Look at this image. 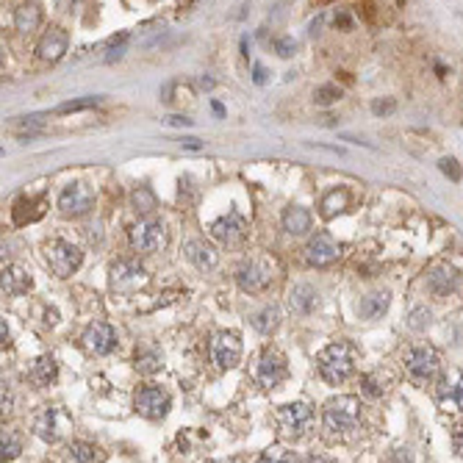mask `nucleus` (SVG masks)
<instances>
[{"mask_svg": "<svg viewBox=\"0 0 463 463\" xmlns=\"http://www.w3.org/2000/svg\"><path fill=\"white\" fill-rule=\"evenodd\" d=\"M361 425L358 397H333L322 411V428L330 439H347Z\"/></svg>", "mask_w": 463, "mask_h": 463, "instance_id": "obj_1", "label": "nucleus"}, {"mask_svg": "<svg viewBox=\"0 0 463 463\" xmlns=\"http://www.w3.org/2000/svg\"><path fill=\"white\" fill-rule=\"evenodd\" d=\"M316 366H319V375L330 383V386H339L344 383L352 369H355V347L350 341H336L330 347H325L319 355H316Z\"/></svg>", "mask_w": 463, "mask_h": 463, "instance_id": "obj_2", "label": "nucleus"}, {"mask_svg": "<svg viewBox=\"0 0 463 463\" xmlns=\"http://www.w3.org/2000/svg\"><path fill=\"white\" fill-rule=\"evenodd\" d=\"M42 252H44V261L56 277H70L72 272L81 269V261H83L81 250L64 238H50Z\"/></svg>", "mask_w": 463, "mask_h": 463, "instance_id": "obj_3", "label": "nucleus"}, {"mask_svg": "<svg viewBox=\"0 0 463 463\" xmlns=\"http://www.w3.org/2000/svg\"><path fill=\"white\" fill-rule=\"evenodd\" d=\"M405 372L411 375V380L414 383H419V386H428L436 375H439V369H441V364H439V352L430 347V344H414L408 352H405Z\"/></svg>", "mask_w": 463, "mask_h": 463, "instance_id": "obj_4", "label": "nucleus"}, {"mask_svg": "<svg viewBox=\"0 0 463 463\" xmlns=\"http://www.w3.org/2000/svg\"><path fill=\"white\" fill-rule=\"evenodd\" d=\"M314 425V408L308 403H289L277 411V430L283 439L297 441L302 439Z\"/></svg>", "mask_w": 463, "mask_h": 463, "instance_id": "obj_5", "label": "nucleus"}, {"mask_svg": "<svg viewBox=\"0 0 463 463\" xmlns=\"http://www.w3.org/2000/svg\"><path fill=\"white\" fill-rule=\"evenodd\" d=\"M289 377V364H286V355L275 347H263L261 355H258V364H255V380L261 383V389H277L283 380Z\"/></svg>", "mask_w": 463, "mask_h": 463, "instance_id": "obj_6", "label": "nucleus"}, {"mask_svg": "<svg viewBox=\"0 0 463 463\" xmlns=\"http://www.w3.org/2000/svg\"><path fill=\"white\" fill-rule=\"evenodd\" d=\"M131 244L142 255H153V252L164 250V244H167V228H164V222L156 220V217L139 220L131 228Z\"/></svg>", "mask_w": 463, "mask_h": 463, "instance_id": "obj_7", "label": "nucleus"}, {"mask_svg": "<svg viewBox=\"0 0 463 463\" xmlns=\"http://www.w3.org/2000/svg\"><path fill=\"white\" fill-rule=\"evenodd\" d=\"M236 283L247 294H258L272 283V263L266 258H247L236 269Z\"/></svg>", "mask_w": 463, "mask_h": 463, "instance_id": "obj_8", "label": "nucleus"}, {"mask_svg": "<svg viewBox=\"0 0 463 463\" xmlns=\"http://www.w3.org/2000/svg\"><path fill=\"white\" fill-rule=\"evenodd\" d=\"M108 277H111V289L114 291H133V289L147 283V272L139 263V258H120V261H114L111 269H108Z\"/></svg>", "mask_w": 463, "mask_h": 463, "instance_id": "obj_9", "label": "nucleus"}, {"mask_svg": "<svg viewBox=\"0 0 463 463\" xmlns=\"http://www.w3.org/2000/svg\"><path fill=\"white\" fill-rule=\"evenodd\" d=\"M133 405H136V411H139L145 419H153V422H156V419H164V416L170 414L172 397H170V391L161 389V386H142V389L136 391Z\"/></svg>", "mask_w": 463, "mask_h": 463, "instance_id": "obj_10", "label": "nucleus"}, {"mask_svg": "<svg viewBox=\"0 0 463 463\" xmlns=\"http://www.w3.org/2000/svg\"><path fill=\"white\" fill-rule=\"evenodd\" d=\"M211 361L220 372L233 369L241 361V336L236 330H220L211 341Z\"/></svg>", "mask_w": 463, "mask_h": 463, "instance_id": "obj_11", "label": "nucleus"}, {"mask_svg": "<svg viewBox=\"0 0 463 463\" xmlns=\"http://www.w3.org/2000/svg\"><path fill=\"white\" fill-rule=\"evenodd\" d=\"M247 233H250V225L238 211H228L225 217L211 222V236L225 247H238L247 238Z\"/></svg>", "mask_w": 463, "mask_h": 463, "instance_id": "obj_12", "label": "nucleus"}, {"mask_svg": "<svg viewBox=\"0 0 463 463\" xmlns=\"http://www.w3.org/2000/svg\"><path fill=\"white\" fill-rule=\"evenodd\" d=\"M81 344H83L92 355H108V352H114V347H117V330H114L108 322H92V325L83 330Z\"/></svg>", "mask_w": 463, "mask_h": 463, "instance_id": "obj_13", "label": "nucleus"}, {"mask_svg": "<svg viewBox=\"0 0 463 463\" xmlns=\"http://www.w3.org/2000/svg\"><path fill=\"white\" fill-rule=\"evenodd\" d=\"M92 206H95V195H92V189H86L83 184H70V186L58 195V209H61V214H67V217L89 214Z\"/></svg>", "mask_w": 463, "mask_h": 463, "instance_id": "obj_14", "label": "nucleus"}, {"mask_svg": "<svg viewBox=\"0 0 463 463\" xmlns=\"http://www.w3.org/2000/svg\"><path fill=\"white\" fill-rule=\"evenodd\" d=\"M67 425H70V419L64 416L61 408H42L39 416L33 419V433L47 444H56Z\"/></svg>", "mask_w": 463, "mask_h": 463, "instance_id": "obj_15", "label": "nucleus"}, {"mask_svg": "<svg viewBox=\"0 0 463 463\" xmlns=\"http://www.w3.org/2000/svg\"><path fill=\"white\" fill-rule=\"evenodd\" d=\"M425 283H428L430 294H436V297H450V294L458 289V283H461V272H458L453 263H433V266L428 269Z\"/></svg>", "mask_w": 463, "mask_h": 463, "instance_id": "obj_16", "label": "nucleus"}, {"mask_svg": "<svg viewBox=\"0 0 463 463\" xmlns=\"http://www.w3.org/2000/svg\"><path fill=\"white\" fill-rule=\"evenodd\" d=\"M339 252H341V247L333 241V236L319 231L308 238L305 261H308L311 266H327V263H333V261L339 258Z\"/></svg>", "mask_w": 463, "mask_h": 463, "instance_id": "obj_17", "label": "nucleus"}, {"mask_svg": "<svg viewBox=\"0 0 463 463\" xmlns=\"http://www.w3.org/2000/svg\"><path fill=\"white\" fill-rule=\"evenodd\" d=\"M67 47H70V36H67V31L58 28V25H53V28H47V31L42 33V39H39V44H36V56H39L42 61L56 64V61L67 53Z\"/></svg>", "mask_w": 463, "mask_h": 463, "instance_id": "obj_18", "label": "nucleus"}, {"mask_svg": "<svg viewBox=\"0 0 463 463\" xmlns=\"http://www.w3.org/2000/svg\"><path fill=\"white\" fill-rule=\"evenodd\" d=\"M184 255H186V258H189V263H195L200 272L214 269V266H217V261H220L217 247H214L211 241H206V238H192V241H186Z\"/></svg>", "mask_w": 463, "mask_h": 463, "instance_id": "obj_19", "label": "nucleus"}, {"mask_svg": "<svg viewBox=\"0 0 463 463\" xmlns=\"http://www.w3.org/2000/svg\"><path fill=\"white\" fill-rule=\"evenodd\" d=\"M3 294L6 297H19V294H25V291H31L33 289V280H31V275L22 269V266H17V263H8V266H3Z\"/></svg>", "mask_w": 463, "mask_h": 463, "instance_id": "obj_20", "label": "nucleus"}, {"mask_svg": "<svg viewBox=\"0 0 463 463\" xmlns=\"http://www.w3.org/2000/svg\"><path fill=\"white\" fill-rule=\"evenodd\" d=\"M58 377V366H56V358L50 355H39L28 364V380L36 386V389H47L50 383H56Z\"/></svg>", "mask_w": 463, "mask_h": 463, "instance_id": "obj_21", "label": "nucleus"}, {"mask_svg": "<svg viewBox=\"0 0 463 463\" xmlns=\"http://www.w3.org/2000/svg\"><path fill=\"white\" fill-rule=\"evenodd\" d=\"M316 302H319V297H316V291H314L308 283H297V286L289 291V308H291L294 314H311V311L316 308Z\"/></svg>", "mask_w": 463, "mask_h": 463, "instance_id": "obj_22", "label": "nucleus"}, {"mask_svg": "<svg viewBox=\"0 0 463 463\" xmlns=\"http://www.w3.org/2000/svg\"><path fill=\"white\" fill-rule=\"evenodd\" d=\"M389 302H391L389 291H375V294H369L358 302V316L361 319H380L389 311Z\"/></svg>", "mask_w": 463, "mask_h": 463, "instance_id": "obj_23", "label": "nucleus"}, {"mask_svg": "<svg viewBox=\"0 0 463 463\" xmlns=\"http://www.w3.org/2000/svg\"><path fill=\"white\" fill-rule=\"evenodd\" d=\"M283 228L291 236H302L311 231V211L302 206H291L283 211Z\"/></svg>", "mask_w": 463, "mask_h": 463, "instance_id": "obj_24", "label": "nucleus"}, {"mask_svg": "<svg viewBox=\"0 0 463 463\" xmlns=\"http://www.w3.org/2000/svg\"><path fill=\"white\" fill-rule=\"evenodd\" d=\"M42 22V11L36 3H22L17 11H14V28L19 33H33Z\"/></svg>", "mask_w": 463, "mask_h": 463, "instance_id": "obj_25", "label": "nucleus"}, {"mask_svg": "<svg viewBox=\"0 0 463 463\" xmlns=\"http://www.w3.org/2000/svg\"><path fill=\"white\" fill-rule=\"evenodd\" d=\"M64 461L67 463H103V453L86 441H75L64 450Z\"/></svg>", "mask_w": 463, "mask_h": 463, "instance_id": "obj_26", "label": "nucleus"}, {"mask_svg": "<svg viewBox=\"0 0 463 463\" xmlns=\"http://www.w3.org/2000/svg\"><path fill=\"white\" fill-rule=\"evenodd\" d=\"M347 203H350V192H347V189H330V192L322 197L319 211H322L325 220H333L336 214H341V211L347 209Z\"/></svg>", "mask_w": 463, "mask_h": 463, "instance_id": "obj_27", "label": "nucleus"}, {"mask_svg": "<svg viewBox=\"0 0 463 463\" xmlns=\"http://www.w3.org/2000/svg\"><path fill=\"white\" fill-rule=\"evenodd\" d=\"M439 403L441 408L453 411V414H461L463 411V380L461 383H444L439 389Z\"/></svg>", "mask_w": 463, "mask_h": 463, "instance_id": "obj_28", "label": "nucleus"}, {"mask_svg": "<svg viewBox=\"0 0 463 463\" xmlns=\"http://www.w3.org/2000/svg\"><path fill=\"white\" fill-rule=\"evenodd\" d=\"M250 322H252V327L258 333H272L277 327V322H280V311H277V305H263L261 311L252 314Z\"/></svg>", "mask_w": 463, "mask_h": 463, "instance_id": "obj_29", "label": "nucleus"}, {"mask_svg": "<svg viewBox=\"0 0 463 463\" xmlns=\"http://www.w3.org/2000/svg\"><path fill=\"white\" fill-rule=\"evenodd\" d=\"M161 364H164V358H161V352L159 350H153V347H145V350H139L136 352V372L139 375H156L159 369H161Z\"/></svg>", "mask_w": 463, "mask_h": 463, "instance_id": "obj_30", "label": "nucleus"}, {"mask_svg": "<svg viewBox=\"0 0 463 463\" xmlns=\"http://www.w3.org/2000/svg\"><path fill=\"white\" fill-rule=\"evenodd\" d=\"M361 394L369 397V400H380L386 394V377H383V372H366L361 377Z\"/></svg>", "mask_w": 463, "mask_h": 463, "instance_id": "obj_31", "label": "nucleus"}, {"mask_svg": "<svg viewBox=\"0 0 463 463\" xmlns=\"http://www.w3.org/2000/svg\"><path fill=\"white\" fill-rule=\"evenodd\" d=\"M22 453V436L17 430H8L3 433V444H0V461H14L17 455Z\"/></svg>", "mask_w": 463, "mask_h": 463, "instance_id": "obj_32", "label": "nucleus"}, {"mask_svg": "<svg viewBox=\"0 0 463 463\" xmlns=\"http://www.w3.org/2000/svg\"><path fill=\"white\" fill-rule=\"evenodd\" d=\"M131 203H133V209H136L139 214H150V211H156V195H153L147 186L136 189L133 197H131Z\"/></svg>", "mask_w": 463, "mask_h": 463, "instance_id": "obj_33", "label": "nucleus"}, {"mask_svg": "<svg viewBox=\"0 0 463 463\" xmlns=\"http://www.w3.org/2000/svg\"><path fill=\"white\" fill-rule=\"evenodd\" d=\"M430 319H433V314H430L425 305H422V308H414L411 316H408V327H411L414 333H422V330L430 327Z\"/></svg>", "mask_w": 463, "mask_h": 463, "instance_id": "obj_34", "label": "nucleus"}, {"mask_svg": "<svg viewBox=\"0 0 463 463\" xmlns=\"http://www.w3.org/2000/svg\"><path fill=\"white\" fill-rule=\"evenodd\" d=\"M341 97V89L336 86V83H325V86H319L316 92H314V100L319 103V106H330V103H336Z\"/></svg>", "mask_w": 463, "mask_h": 463, "instance_id": "obj_35", "label": "nucleus"}, {"mask_svg": "<svg viewBox=\"0 0 463 463\" xmlns=\"http://www.w3.org/2000/svg\"><path fill=\"white\" fill-rule=\"evenodd\" d=\"M255 463H297L294 458V453H289V450H280V447H275V450H269V453H263L261 458Z\"/></svg>", "mask_w": 463, "mask_h": 463, "instance_id": "obj_36", "label": "nucleus"}, {"mask_svg": "<svg viewBox=\"0 0 463 463\" xmlns=\"http://www.w3.org/2000/svg\"><path fill=\"white\" fill-rule=\"evenodd\" d=\"M100 103V97H81V100H72V103H64V106H58L56 108V114H72V111H83V108H92V106H97Z\"/></svg>", "mask_w": 463, "mask_h": 463, "instance_id": "obj_37", "label": "nucleus"}, {"mask_svg": "<svg viewBox=\"0 0 463 463\" xmlns=\"http://www.w3.org/2000/svg\"><path fill=\"white\" fill-rule=\"evenodd\" d=\"M439 167H441V172L447 175V178H453V181H461V167H458V161L455 159H441L439 161Z\"/></svg>", "mask_w": 463, "mask_h": 463, "instance_id": "obj_38", "label": "nucleus"}, {"mask_svg": "<svg viewBox=\"0 0 463 463\" xmlns=\"http://www.w3.org/2000/svg\"><path fill=\"white\" fill-rule=\"evenodd\" d=\"M294 39H289V36H280V39H275V50L283 56V58H289V56H294Z\"/></svg>", "mask_w": 463, "mask_h": 463, "instance_id": "obj_39", "label": "nucleus"}, {"mask_svg": "<svg viewBox=\"0 0 463 463\" xmlns=\"http://www.w3.org/2000/svg\"><path fill=\"white\" fill-rule=\"evenodd\" d=\"M372 111H375V114H391V111H394V100H375V103H372Z\"/></svg>", "mask_w": 463, "mask_h": 463, "instance_id": "obj_40", "label": "nucleus"}, {"mask_svg": "<svg viewBox=\"0 0 463 463\" xmlns=\"http://www.w3.org/2000/svg\"><path fill=\"white\" fill-rule=\"evenodd\" d=\"M164 122H167V125H172V128H189V125H192V120H189V117H178V114L167 117Z\"/></svg>", "mask_w": 463, "mask_h": 463, "instance_id": "obj_41", "label": "nucleus"}, {"mask_svg": "<svg viewBox=\"0 0 463 463\" xmlns=\"http://www.w3.org/2000/svg\"><path fill=\"white\" fill-rule=\"evenodd\" d=\"M453 450L463 458V425H458L455 433H453Z\"/></svg>", "mask_w": 463, "mask_h": 463, "instance_id": "obj_42", "label": "nucleus"}, {"mask_svg": "<svg viewBox=\"0 0 463 463\" xmlns=\"http://www.w3.org/2000/svg\"><path fill=\"white\" fill-rule=\"evenodd\" d=\"M178 145H181V147H186V150H200V147H203V142H200V139H181Z\"/></svg>", "mask_w": 463, "mask_h": 463, "instance_id": "obj_43", "label": "nucleus"}, {"mask_svg": "<svg viewBox=\"0 0 463 463\" xmlns=\"http://www.w3.org/2000/svg\"><path fill=\"white\" fill-rule=\"evenodd\" d=\"M252 72H255V83H266V70H263L261 64H255Z\"/></svg>", "mask_w": 463, "mask_h": 463, "instance_id": "obj_44", "label": "nucleus"}, {"mask_svg": "<svg viewBox=\"0 0 463 463\" xmlns=\"http://www.w3.org/2000/svg\"><path fill=\"white\" fill-rule=\"evenodd\" d=\"M6 414H11V394L8 391H3V416Z\"/></svg>", "mask_w": 463, "mask_h": 463, "instance_id": "obj_45", "label": "nucleus"}, {"mask_svg": "<svg viewBox=\"0 0 463 463\" xmlns=\"http://www.w3.org/2000/svg\"><path fill=\"white\" fill-rule=\"evenodd\" d=\"M302 463H333L330 458H322V455H308Z\"/></svg>", "mask_w": 463, "mask_h": 463, "instance_id": "obj_46", "label": "nucleus"}, {"mask_svg": "<svg viewBox=\"0 0 463 463\" xmlns=\"http://www.w3.org/2000/svg\"><path fill=\"white\" fill-rule=\"evenodd\" d=\"M0 336H3V347H8V327H6V319H3V327H0Z\"/></svg>", "mask_w": 463, "mask_h": 463, "instance_id": "obj_47", "label": "nucleus"}]
</instances>
